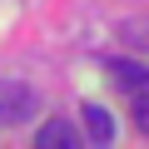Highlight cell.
Segmentation results:
<instances>
[{
	"label": "cell",
	"mask_w": 149,
	"mask_h": 149,
	"mask_svg": "<svg viewBox=\"0 0 149 149\" xmlns=\"http://www.w3.org/2000/svg\"><path fill=\"white\" fill-rule=\"evenodd\" d=\"M30 114H35V90L0 80V124H15V119H30Z\"/></svg>",
	"instance_id": "6da1fadb"
},
{
	"label": "cell",
	"mask_w": 149,
	"mask_h": 149,
	"mask_svg": "<svg viewBox=\"0 0 149 149\" xmlns=\"http://www.w3.org/2000/svg\"><path fill=\"white\" fill-rule=\"evenodd\" d=\"M35 144H40V149H80V134H74L65 119H50V124L35 134Z\"/></svg>",
	"instance_id": "7a4b0ae2"
},
{
	"label": "cell",
	"mask_w": 149,
	"mask_h": 149,
	"mask_svg": "<svg viewBox=\"0 0 149 149\" xmlns=\"http://www.w3.org/2000/svg\"><path fill=\"white\" fill-rule=\"evenodd\" d=\"M85 129L95 134V144H109V139H114V119H109V109L90 100V104H85Z\"/></svg>",
	"instance_id": "3957f363"
},
{
	"label": "cell",
	"mask_w": 149,
	"mask_h": 149,
	"mask_svg": "<svg viewBox=\"0 0 149 149\" xmlns=\"http://www.w3.org/2000/svg\"><path fill=\"white\" fill-rule=\"evenodd\" d=\"M114 80H119V85H124V95H129V90L149 85V70H144V65H129V60H119V65H114Z\"/></svg>",
	"instance_id": "277c9868"
},
{
	"label": "cell",
	"mask_w": 149,
	"mask_h": 149,
	"mask_svg": "<svg viewBox=\"0 0 149 149\" xmlns=\"http://www.w3.org/2000/svg\"><path fill=\"white\" fill-rule=\"evenodd\" d=\"M129 104H134V124L149 134V85H139V90H129Z\"/></svg>",
	"instance_id": "5b68a950"
}]
</instances>
